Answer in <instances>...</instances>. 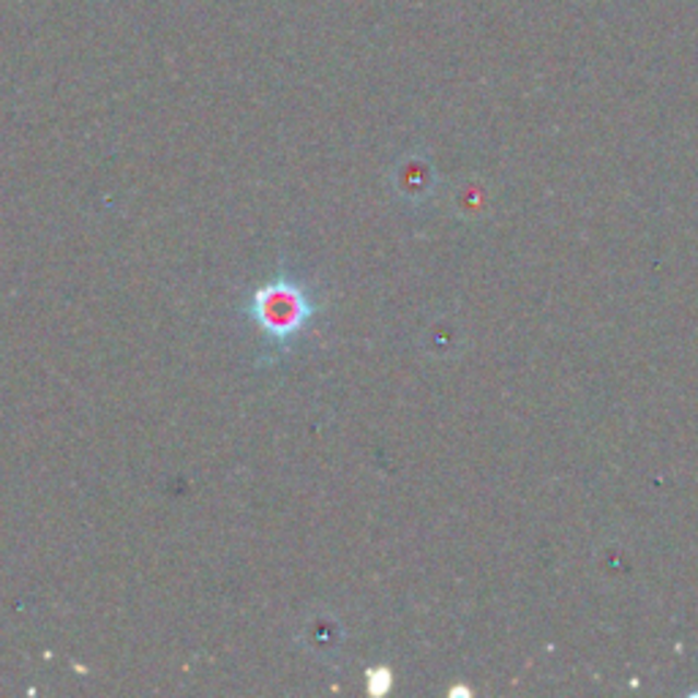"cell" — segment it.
<instances>
[{
	"mask_svg": "<svg viewBox=\"0 0 698 698\" xmlns=\"http://www.w3.org/2000/svg\"><path fill=\"white\" fill-rule=\"evenodd\" d=\"M317 311H320V306H317L315 295L287 268L279 271L276 279L257 287L249 304H246V317L265 336L268 355L260 363H276L279 357L287 355L295 347V342L304 336Z\"/></svg>",
	"mask_w": 698,
	"mask_h": 698,
	"instance_id": "cell-1",
	"label": "cell"
},
{
	"mask_svg": "<svg viewBox=\"0 0 698 698\" xmlns=\"http://www.w3.org/2000/svg\"><path fill=\"white\" fill-rule=\"evenodd\" d=\"M366 685H368V694L371 696H385L390 690V685H393V674L388 672V669H371L366 677Z\"/></svg>",
	"mask_w": 698,
	"mask_h": 698,
	"instance_id": "cell-2",
	"label": "cell"
}]
</instances>
